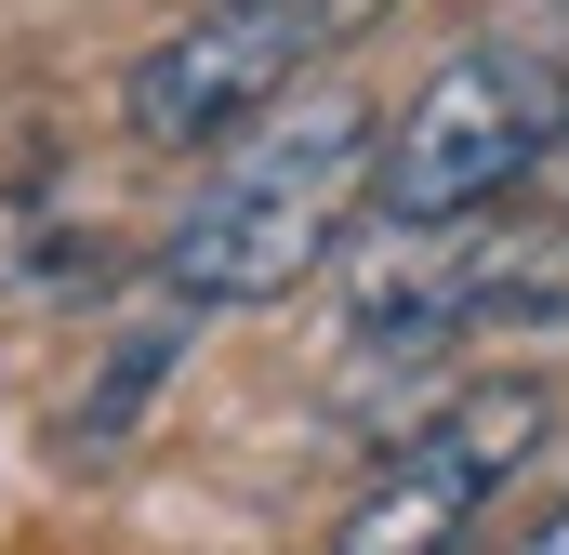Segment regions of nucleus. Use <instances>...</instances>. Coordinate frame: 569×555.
I'll use <instances>...</instances> for the list:
<instances>
[{
  "label": "nucleus",
  "mask_w": 569,
  "mask_h": 555,
  "mask_svg": "<svg viewBox=\"0 0 569 555\" xmlns=\"http://www.w3.org/2000/svg\"><path fill=\"white\" fill-rule=\"evenodd\" d=\"M543 423H557L543 384H477V397H450L425 436H398V450L358 476V503L331 516V555H463L477 516L530 476Z\"/></svg>",
  "instance_id": "nucleus-4"
},
{
  "label": "nucleus",
  "mask_w": 569,
  "mask_h": 555,
  "mask_svg": "<svg viewBox=\"0 0 569 555\" xmlns=\"http://www.w3.org/2000/svg\"><path fill=\"white\" fill-rule=\"evenodd\" d=\"M186 331H199V304H172V317H146L133 344H120V357H107V371L80 384V411H67V450H120V436H133V423L159 411V384L186 371Z\"/></svg>",
  "instance_id": "nucleus-5"
},
{
  "label": "nucleus",
  "mask_w": 569,
  "mask_h": 555,
  "mask_svg": "<svg viewBox=\"0 0 569 555\" xmlns=\"http://www.w3.org/2000/svg\"><path fill=\"white\" fill-rule=\"evenodd\" d=\"M517 555H569V490L543 503V516H530V529H517Z\"/></svg>",
  "instance_id": "nucleus-7"
},
{
  "label": "nucleus",
  "mask_w": 569,
  "mask_h": 555,
  "mask_svg": "<svg viewBox=\"0 0 569 555\" xmlns=\"http://www.w3.org/2000/svg\"><path fill=\"white\" fill-rule=\"evenodd\" d=\"M371 185H385V107L345 67H318L239 145H212V185H186V212L159 239V291L199 304V317L291 304L305 278L345 252V225H358Z\"/></svg>",
  "instance_id": "nucleus-1"
},
{
  "label": "nucleus",
  "mask_w": 569,
  "mask_h": 555,
  "mask_svg": "<svg viewBox=\"0 0 569 555\" xmlns=\"http://www.w3.org/2000/svg\"><path fill=\"white\" fill-rule=\"evenodd\" d=\"M345 27H358V13H331V0H212V13H186L172 40L133 53L120 133H133L146 159H212V145L252 133L291 80H318Z\"/></svg>",
  "instance_id": "nucleus-3"
},
{
  "label": "nucleus",
  "mask_w": 569,
  "mask_h": 555,
  "mask_svg": "<svg viewBox=\"0 0 569 555\" xmlns=\"http://www.w3.org/2000/svg\"><path fill=\"white\" fill-rule=\"evenodd\" d=\"M569 133V80L530 40H450L385 120V225H477L503 212V185L543 172V145Z\"/></svg>",
  "instance_id": "nucleus-2"
},
{
  "label": "nucleus",
  "mask_w": 569,
  "mask_h": 555,
  "mask_svg": "<svg viewBox=\"0 0 569 555\" xmlns=\"http://www.w3.org/2000/svg\"><path fill=\"white\" fill-rule=\"evenodd\" d=\"M331 13H371V0H331Z\"/></svg>",
  "instance_id": "nucleus-8"
},
{
  "label": "nucleus",
  "mask_w": 569,
  "mask_h": 555,
  "mask_svg": "<svg viewBox=\"0 0 569 555\" xmlns=\"http://www.w3.org/2000/svg\"><path fill=\"white\" fill-rule=\"evenodd\" d=\"M530 199H543V212H557V225H569V133L543 145V172H530Z\"/></svg>",
  "instance_id": "nucleus-6"
}]
</instances>
